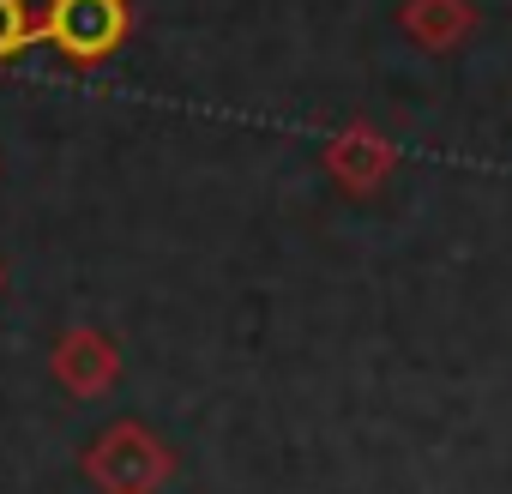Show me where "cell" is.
Wrapping results in <instances>:
<instances>
[{"instance_id": "cell-1", "label": "cell", "mask_w": 512, "mask_h": 494, "mask_svg": "<svg viewBox=\"0 0 512 494\" xmlns=\"http://www.w3.org/2000/svg\"><path fill=\"white\" fill-rule=\"evenodd\" d=\"M181 458L175 446L139 422V416H115L91 434V446L79 452V476L97 488V494H163L175 482Z\"/></svg>"}, {"instance_id": "cell-2", "label": "cell", "mask_w": 512, "mask_h": 494, "mask_svg": "<svg viewBox=\"0 0 512 494\" xmlns=\"http://www.w3.org/2000/svg\"><path fill=\"white\" fill-rule=\"evenodd\" d=\"M127 37H133V0H43L37 7V43H49L79 73L115 61Z\"/></svg>"}, {"instance_id": "cell-3", "label": "cell", "mask_w": 512, "mask_h": 494, "mask_svg": "<svg viewBox=\"0 0 512 494\" xmlns=\"http://www.w3.org/2000/svg\"><path fill=\"white\" fill-rule=\"evenodd\" d=\"M320 169L344 199H374L392 175H398V145L374 127V121H344L326 145H320Z\"/></svg>"}, {"instance_id": "cell-7", "label": "cell", "mask_w": 512, "mask_h": 494, "mask_svg": "<svg viewBox=\"0 0 512 494\" xmlns=\"http://www.w3.org/2000/svg\"><path fill=\"white\" fill-rule=\"evenodd\" d=\"M0 290H7V266H0Z\"/></svg>"}, {"instance_id": "cell-4", "label": "cell", "mask_w": 512, "mask_h": 494, "mask_svg": "<svg viewBox=\"0 0 512 494\" xmlns=\"http://www.w3.org/2000/svg\"><path fill=\"white\" fill-rule=\"evenodd\" d=\"M49 380L79 398V404H97L121 386V344L103 332V326H67L55 344H49Z\"/></svg>"}, {"instance_id": "cell-6", "label": "cell", "mask_w": 512, "mask_h": 494, "mask_svg": "<svg viewBox=\"0 0 512 494\" xmlns=\"http://www.w3.org/2000/svg\"><path fill=\"white\" fill-rule=\"evenodd\" d=\"M37 43V7L31 0H0V67H13Z\"/></svg>"}, {"instance_id": "cell-5", "label": "cell", "mask_w": 512, "mask_h": 494, "mask_svg": "<svg viewBox=\"0 0 512 494\" xmlns=\"http://www.w3.org/2000/svg\"><path fill=\"white\" fill-rule=\"evenodd\" d=\"M398 31L422 55H458L476 37V0H398Z\"/></svg>"}]
</instances>
